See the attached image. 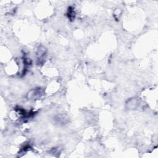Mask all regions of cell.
<instances>
[{"label": "cell", "instance_id": "2", "mask_svg": "<svg viewBox=\"0 0 158 158\" xmlns=\"http://www.w3.org/2000/svg\"><path fill=\"white\" fill-rule=\"evenodd\" d=\"M43 94V92L40 88L34 89L29 91L28 93V98L30 99H35L38 98H40Z\"/></svg>", "mask_w": 158, "mask_h": 158}, {"label": "cell", "instance_id": "1", "mask_svg": "<svg viewBox=\"0 0 158 158\" xmlns=\"http://www.w3.org/2000/svg\"><path fill=\"white\" fill-rule=\"evenodd\" d=\"M46 49L44 47H40L38 49L36 56H37V62L38 64H41L44 62V59L46 57Z\"/></svg>", "mask_w": 158, "mask_h": 158}]
</instances>
